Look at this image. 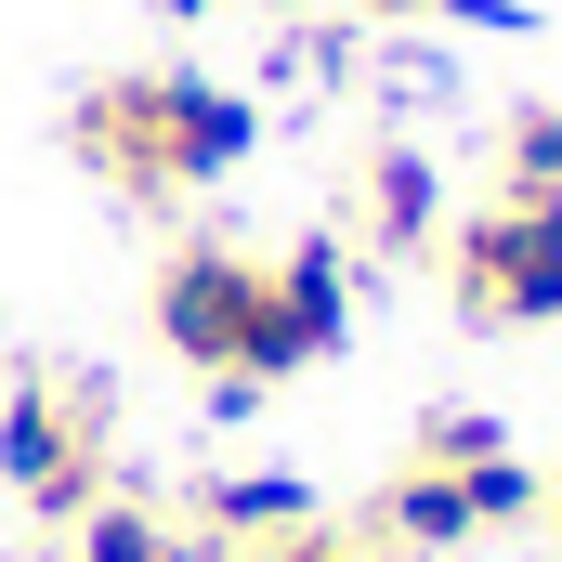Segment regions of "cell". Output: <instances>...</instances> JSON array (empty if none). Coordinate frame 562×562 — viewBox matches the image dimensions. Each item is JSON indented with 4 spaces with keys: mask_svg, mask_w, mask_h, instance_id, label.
<instances>
[{
    "mask_svg": "<svg viewBox=\"0 0 562 562\" xmlns=\"http://www.w3.org/2000/svg\"><path fill=\"white\" fill-rule=\"evenodd\" d=\"M144 340L210 406H262L353 340V249L340 236H170L144 276Z\"/></svg>",
    "mask_w": 562,
    "mask_h": 562,
    "instance_id": "6da1fadb",
    "label": "cell"
},
{
    "mask_svg": "<svg viewBox=\"0 0 562 562\" xmlns=\"http://www.w3.org/2000/svg\"><path fill=\"white\" fill-rule=\"evenodd\" d=\"M262 144V105L210 66H119L66 105V157L119 196V210H196L210 183H236Z\"/></svg>",
    "mask_w": 562,
    "mask_h": 562,
    "instance_id": "7a4b0ae2",
    "label": "cell"
},
{
    "mask_svg": "<svg viewBox=\"0 0 562 562\" xmlns=\"http://www.w3.org/2000/svg\"><path fill=\"white\" fill-rule=\"evenodd\" d=\"M524 524H537V458L484 406H431L393 445V471L367 484V510H353V537L380 562H458L484 537H524Z\"/></svg>",
    "mask_w": 562,
    "mask_h": 562,
    "instance_id": "3957f363",
    "label": "cell"
},
{
    "mask_svg": "<svg viewBox=\"0 0 562 562\" xmlns=\"http://www.w3.org/2000/svg\"><path fill=\"white\" fill-rule=\"evenodd\" d=\"M0 484H13L26 537H66L92 497L132 484V471H119V393H105V367L26 353V367L0 380Z\"/></svg>",
    "mask_w": 562,
    "mask_h": 562,
    "instance_id": "277c9868",
    "label": "cell"
},
{
    "mask_svg": "<svg viewBox=\"0 0 562 562\" xmlns=\"http://www.w3.org/2000/svg\"><path fill=\"white\" fill-rule=\"evenodd\" d=\"M431 262H445L458 327H484V340H537V327H562V196L484 183V196L431 236Z\"/></svg>",
    "mask_w": 562,
    "mask_h": 562,
    "instance_id": "5b68a950",
    "label": "cell"
},
{
    "mask_svg": "<svg viewBox=\"0 0 562 562\" xmlns=\"http://www.w3.org/2000/svg\"><path fill=\"white\" fill-rule=\"evenodd\" d=\"M353 262H419L431 236H445V170H431L406 132H367L353 144V170H340V223H327Z\"/></svg>",
    "mask_w": 562,
    "mask_h": 562,
    "instance_id": "8992f818",
    "label": "cell"
},
{
    "mask_svg": "<svg viewBox=\"0 0 562 562\" xmlns=\"http://www.w3.org/2000/svg\"><path fill=\"white\" fill-rule=\"evenodd\" d=\"M484 183H524V196H562V92L510 105L497 144H484Z\"/></svg>",
    "mask_w": 562,
    "mask_h": 562,
    "instance_id": "52a82bcc",
    "label": "cell"
},
{
    "mask_svg": "<svg viewBox=\"0 0 562 562\" xmlns=\"http://www.w3.org/2000/svg\"><path fill=\"white\" fill-rule=\"evenodd\" d=\"M236 562H380V550H367L353 524H327V510H314V524H288V537H262V550H236Z\"/></svg>",
    "mask_w": 562,
    "mask_h": 562,
    "instance_id": "ba28073f",
    "label": "cell"
},
{
    "mask_svg": "<svg viewBox=\"0 0 562 562\" xmlns=\"http://www.w3.org/2000/svg\"><path fill=\"white\" fill-rule=\"evenodd\" d=\"M537 537H550V562H562V471H537Z\"/></svg>",
    "mask_w": 562,
    "mask_h": 562,
    "instance_id": "9c48e42d",
    "label": "cell"
},
{
    "mask_svg": "<svg viewBox=\"0 0 562 562\" xmlns=\"http://www.w3.org/2000/svg\"><path fill=\"white\" fill-rule=\"evenodd\" d=\"M170 13H314V0H170Z\"/></svg>",
    "mask_w": 562,
    "mask_h": 562,
    "instance_id": "30bf717a",
    "label": "cell"
}]
</instances>
